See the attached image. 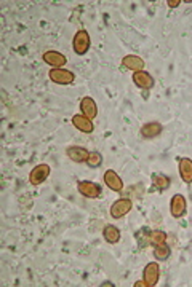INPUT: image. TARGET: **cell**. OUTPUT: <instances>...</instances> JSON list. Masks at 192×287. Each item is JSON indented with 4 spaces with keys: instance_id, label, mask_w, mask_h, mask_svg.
Segmentation results:
<instances>
[{
    "instance_id": "cell-19",
    "label": "cell",
    "mask_w": 192,
    "mask_h": 287,
    "mask_svg": "<svg viewBox=\"0 0 192 287\" xmlns=\"http://www.w3.org/2000/svg\"><path fill=\"white\" fill-rule=\"evenodd\" d=\"M166 242V233L162 230H152L149 232V244L151 246H162V244Z\"/></svg>"
},
{
    "instance_id": "cell-8",
    "label": "cell",
    "mask_w": 192,
    "mask_h": 287,
    "mask_svg": "<svg viewBox=\"0 0 192 287\" xmlns=\"http://www.w3.org/2000/svg\"><path fill=\"white\" fill-rule=\"evenodd\" d=\"M143 276H144V281L147 284V287H154L157 286L158 282V276H160V266H158L155 262H151V264H147L144 266V272H143Z\"/></svg>"
},
{
    "instance_id": "cell-3",
    "label": "cell",
    "mask_w": 192,
    "mask_h": 287,
    "mask_svg": "<svg viewBox=\"0 0 192 287\" xmlns=\"http://www.w3.org/2000/svg\"><path fill=\"white\" fill-rule=\"evenodd\" d=\"M48 77L53 83H58V85H71V83L76 80V75L74 72L68 70V69H52L48 72Z\"/></svg>"
},
{
    "instance_id": "cell-16",
    "label": "cell",
    "mask_w": 192,
    "mask_h": 287,
    "mask_svg": "<svg viewBox=\"0 0 192 287\" xmlns=\"http://www.w3.org/2000/svg\"><path fill=\"white\" fill-rule=\"evenodd\" d=\"M72 124L76 126L79 131L85 132V134H91V132L95 131L93 122H91L90 118L83 116V115H74V116H72Z\"/></svg>"
},
{
    "instance_id": "cell-20",
    "label": "cell",
    "mask_w": 192,
    "mask_h": 287,
    "mask_svg": "<svg viewBox=\"0 0 192 287\" xmlns=\"http://www.w3.org/2000/svg\"><path fill=\"white\" fill-rule=\"evenodd\" d=\"M170 256H171V249H170V246H168L166 242L162 244V246H157V248L154 249V257H155L157 260H160V262L168 260Z\"/></svg>"
},
{
    "instance_id": "cell-11",
    "label": "cell",
    "mask_w": 192,
    "mask_h": 287,
    "mask_svg": "<svg viewBox=\"0 0 192 287\" xmlns=\"http://www.w3.org/2000/svg\"><path fill=\"white\" fill-rule=\"evenodd\" d=\"M122 66L125 67L127 70L131 72H139V70H144V61L136 54H127L122 58Z\"/></svg>"
},
{
    "instance_id": "cell-17",
    "label": "cell",
    "mask_w": 192,
    "mask_h": 287,
    "mask_svg": "<svg viewBox=\"0 0 192 287\" xmlns=\"http://www.w3.org/2000/svg\"><path fill=\"white\" fill-rule=\"evenodd\" d=\"M103 236L109 244H115L120 241V230L115 225H106L103 230Z\"/></svg>"
},
{
    "instance_id": "cell-14",
    "label": "cell",
    "mask_w": 192,
    "mask_h": 287,
    "mask_svg": "<svg viewBox=\"0 0 192 287\" xmlns=\"http://www.w3.org/2000/svg\"><path fill=\"white\" fill-rule=\"evenodd\" d=\"M178 170L182 182L192 184V160L190 158H179L178 160Z\"/></svg>"
},
{
    "instance_id": "cell-5",
    "label": "cell",
    "mask_w": 192,
    "mask_h": 287,
    "mask_svg": "<svg viewBox=\"0 0 192 287\" xmlns=\"http://www.w3.org/2000/svg\"><path fill=\"white\" fill-rule=\"evenodd\" d=\"M131 208H133L131 200L120 198V200H117L114 204L111 206V216H112V218H122V217H125L130 212Z\"/></svg>"
},
{
    "instance_id": "cell-6",
    "label": "cell",
    "mask_w": 192,
    "mask_h": 287,
    "mask_svg": "<svg viewBox=\"0 0 192 287\" xmlns=\"http://www.w3.org/2000/svg\"><path fill=\"white\" fill-rule=\"evenodd\" d=\"M44 61L52 66L53 69H61L66 64H68V58H66L63 53L55 52V50H48V52L44 53Z\"/></svg>"
},
{
    "instance_id": "cell-21",
    "label": "cell",
    "mask_w": 192,
    "mask_h": 287,
    "mask_svg": "<svg viewBox=\"0 0 192 287\" xmlns=\"http://www.w3.org/2000/svg\"><path fill=\"white\" fill-rule=\"evenodd\" d=\"M87 164H88V168H91V170H96V168L103 164V155L99 154V152H90Z\"/></svg>"
},
{
    "instance_id": "cell-15",
    "label": "cell",
    "mask_w": 192,
    "mask_h": 287,
    "mask_svg": "<svg viewBox=\"0 0 192 287\" xmlns=\"http://www.w3.org/2000/svg\"><path fill=\"white\" fill-rule=\"evenodd\" d=\"M104 182H106L107 187H109L111 190H114V192H122L123 190V182L120 179V176L117 174L115 171H112V170H107L104 172Z\"/></svg>"
},
{
    "instance_id": "cell-2",
    "label": "cell",
    "mask_w": 192,
    "mask_h": 287,
    "mask_svg": "<svg viewBox=\"0 0 192 287\" xmlns=\"http://www.w3.org/2000/svg\"><path fill=\"white\" fill-rule=\"evenodd\" d=\"M77 190L82 196L85 198H90V200H95V198H99L103 193V188L101 185L96 184V182H90V180H82L77 184Z\"/></svg>"
},
{
    "instance_id": "cell-13",
    "label": "cell",
    "mask_w": 192,
    "mask_h": 287,
    "mask_svg": "<svg viewBox=\"0 0 192 287\" xmlns=\"http://www.w3.org/2000/svg\"><path fill=\"white\" fill-rule=\"evenodd\" d=\"M163 131V126L160 123H157V122H151V123H146L141 126V136L146 138V139H154L157 136H160Z\"/></svg>"
},
{
    "instance_id": "cell-9",
    "label": "cell",
    "mask_w": 192,
    "mask_h": 287,
    "mask_svg": "<svg viewBox=\"0 0 192 287\" xmlns=\"http://www.w3.org/2000/svg\"><path fill=\"white\" fill-rule=\"evenodd\" d=\"M66 155H68L74 163H87V160L90 156V152L83 147H79V146H71L66 150Z\"/></svg>"
},
{
    "instance_id": "cell-12",
    "label": "cell",
    "mask_w": 192,
    "mask_h": 287,
    "mask_svg": "<svg viewBox=\"0 0 192 287\" xmlns=\"http://www.w3.org/2000/svg\"><path fill=\"white\" fill-rule=\"evenodd\" d=\"M80 110H82V115L90 118V120H93V118L98 115V106L95 102V99H91L90 96H85L82 100H80Z\"/></svg>"
},
{
    "instance_id": "cell-24",
    "label": "cell",
    "mask_w": 192,
    "mask_h": 287,
    "mask_svg": "<svg viewBox=\"0 0 192 287\" xmlns=\"http://www.w3.org/2000/svg\"><path fill=\"white\" fill-rule=\"evenodd\" d=\"M135 287H147V284H146L144 280H143V281H136V282H135Z\"/></svg>"
},
{
    "instance_id": "cell-22",
    "label": "cell",
    "mask_w": 192,
    "mask_h": 287,
    "mask_svg": "<svg viewBox=\"0 0 192 287\" xmlns=\"http://www.w3.org/2000/svg\"><path fill=\"white\" fill-rule=\"evenodd\" d=\"M147 230H139L136 232V240H138V244H139V248H147V246H151L149 244V233H146Z\"/></svg>"
},
{
    "instance_id": "cell-1",
    "label": "cell",
    "mask_w": 192,
    "mask_h": 287,
    "mask_svg": "<svg viewBox=\"0 0 192 287\" xmlns=\"http://www.w3.org/2000/svg\"><path fill=\"white\" fill-rule=\"evenodd\" d=\"M90 45H91L90 34L85 29L79 30L72 38V48H74V52H76V54H79V56L87 54L90 50Z\"/></svg>"
},
{
    "instance_id": "cell-4",
    "label": "cell",
    "mask_w": 192,
    "mask_h": 287,
    "mask_svg": "<svg viewBox=\"0 0 192 287\" xmlns=\"http://www.w3.org/2000/svg\"><path fill=\"white\" fill-rule=\"evenodd\" d=\"M50 172H52V168H50L48 164H45V163L37 164L29 174V182L34 185V187H37V185L44 184L48 179Z\"/></svg>"
},
{
    "instance_id": "cell-18",
    "label": "cell",
    "mask_w": 192,
    "mask_h": 287,
    "mask_svg": "<svg viewBox=\"0 0 192 287\" xmlns=\"http://www.w3.org/2000/svg\"><path fill=\"white\" fill-rule=\"evenodd\" d=\"M152 185L158 192H163L166 188H170L171 180L170 177H166L165 174H152Z\"/></svg>"
},
{
    "instance_id": "cell-10",
    "label": "cell",
    "mask_w": 192,
    "mask_h": 287,
    "mask_svg": "<svg viewBox=\"0 0 192 287\" xmlns=\"http://www.w3.org/2000/svg\"><path fill=\"white\" fill-rule=\"evenodd\" d=\"M170 212L174 218H181L186 214V198L182 195H174L170 202Z\"/></svg>"
},
{
    "instance_id": "cell-7",
    "label": "cell",
    "mask_w": 192,
    "mask_h": 287,
    "mask_svg": "<svg viewBox=\"0 0 192 287\" xmlns=\"http://www.w3.org/2000/svg\"><path fill=\"white\" fill-rule=\"evenodd\" d=\"M131 80H133V83H135V85H136L138 88L144 90V91L154 88V83H155L154 78L151 77V74H147V72H144V70L133 72Z\"/></svg>"
},
{
    "instance_id": "cell-23",
    "label": "cell",
    "mask_w": 192,
    "mask_h": 287,
    "mask_svg": "<svg viewBox=\"0 0 192 287\" xmlns=\"http://www.w3.org/2000/svg\"><path fill=\"white\" fill-rule=\"evenodd\" d=\"M179 4H182L181 0H166V5L170 8H176V6H179Z\"/></svg>"
}]
</instances>
